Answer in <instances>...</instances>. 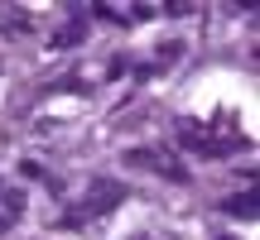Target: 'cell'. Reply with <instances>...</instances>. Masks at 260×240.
I'll use <instances>...</instances> for the list:
<instances>
[{
    "instance_id": "6da1fadb",
    "label": "cell",
    "mask_w": 260,
    "mask_h": 240,
    "mask_svg": "<svg viewBox=\"0 0 260 240\" xmlns=\"http://www.w3.org/2000/svg\"><path fill=\"white\" fill-rule=\"evenodd\" d=\"M121 197H125V187L111 183V178H102V183H92V197L82 202V212H87V216H102V212H111Z\"/></svg>"
},
{
    "instance_id": "7a4b0ae2",
    "label": "cell",
    "mask_w": 260,
    "mask_h": 240,
    "mask_svg": "<svg viewBox=\"0 0 260 240\" xmlns=\"http://www.w3.org/2000/svg\"><path fill=\"white\" fill-rule=\"evenodd\" d=\"M226 212H232V216H246V221H251V216H255V197H236V202H226Z\"/></svg>"
},
{
    "instance_id": "3957f363",
    "label": "cell",
    "mask_w": 260,
    "mask_h": 240,
    "mask_svg": "<svg viewBox=\"0 0 260 240\" xmlns=\"http://www.w3.org/2000/svg\"><path fill=\"white\" fill-rule=\"evenodd\" d=\"M222 240H232V235H222Z\"/></svg>"
}]
</instances>
